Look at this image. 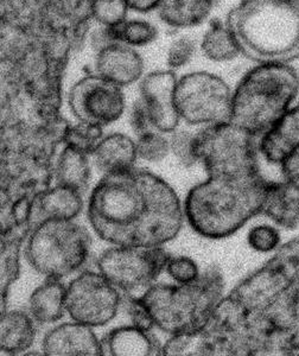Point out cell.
<instances>
[{"mask_svg": "<svg viewBox=\"0 0 299 356\" xmlns=\"http://www.w3.org/2000/svg\"><path fill=\"white\" fill-rule=\"evenodd\" d=\"M94 233L114 246H163L177 236L184 211L176 191L154 172L105 174L89 196Z\"/></svg>", "mask_w": 299, "mask_h": 356, "instance_id": "cell-1", "label": "cell"}, {"mask_svg": "<svg viewBox=\"0 0 299 356\" xmlns=\"http://www.w3.org/2000/svg\"><path fill=\"white\" fill-rule=\"evenodd\" d=\"M267 184L260 174L248 177L208 176L186 196V221L203 238H228L261 213Z\"/></svg>", "mask_w": 299, "mask_h": 356, "instance_id": "cell-2", "label": "cell"}, {"mask_svg": "<svg viewBox=\"0 0 299 356\" xmlns=\"http://www.w3.org/2000/svg\"><path fill=\"white\" fill-rule=\"evenodd\" d=\"M228 28L241 54L259 63L299 57V0H245L232 11Z\"/></svg>", "mask_w": 299, "mask_h": 356, "instance_id": "cell-3", "label": "cell"}, {"mask_svg": "<svg viewBox=\"0 0 299 356\" xmlns=\"http://www.w3.org/2000/svg\"><path fill=\"white\" fill-rule=\"evenodd\" d=\"M298 94L299 73L290 63H259L234 89L229 122L260 137L282 120Z\"/></svg>", "mask_w": 299, "mask_h": 356, "instance_id": "cell-4", "label": "cell"}, {"mask_svg": "<svg viewBox=\"0 0 299 356\" xmlns=\"http://www.w3.org/2000/svg\"><path fill=\"white\" fill-rule=\"evenodd\" d=\"M223 273L211 266L191 283L154 284L139 298L154 328L171 336L194 335L211 322L223 300Z\"/></svg>", "mask_w": 299, "mask_h": 356, "instance_id": "cell-5", "label": "cell"}, {"mask_svg": "<svg viewBox=\"0 0 299 356\" xmlns=\"http://www.w3.org/2000/svg\"><path fill=\"white\" fill-rule=\"evenodd\" d=\"M90 247L92 238L85 227L73 220H48L29 235L24 257L45 278L62 280L87 263Z\"/></svg>", "mask_w": 299, "mask_h": 356, "instance_id": "cell-6", "label": "cell"}, {"mask_svg": "<svg viewBox=\"0 0 299 356\" xmlns=\"http://www.w3.org/2000/svg\"><path fill=\"white\" fill-rule=\"evenodd\" d=\"M193 151L208 176L248 177L259 174L257 136L229 120L204 126L196 132Z\"/></svg>", "mask_w": 299, "mask_h": 356, "instance_id": "cell-7", "label": "cell"}, {"mask_svg": "<svg viewBox=\"0 0 299 356\" xmlns=\"http://www.w3.org/2000/svg\"><path fill=\"white\" fill-rule=\"evenodd\" d=\"M170 257L162 246H115L102 252L97 266L122 295L140 297L165 271Z\"/></svg>", "mask_w": 299, "mask_h": 356, "instance_id": "cell-8", "label": "cell"}, {"mask_svg": "<svg viewBox=\"0 0 299 356\" xmlns=\"http://www.w3.org/2000/svg\"><path fill=\"white\" fill-rule=\"evenodd\" d=\"M233 92L223 77L197 70L178 79L175 105L181 120L188 125L209 126L228 122Z\"/></svg>", "mask_w": 299, "mask_h": 356, "instance_id": "cell-9", "label": "cell"}, {"mask_svg": "<svg viewBox=\"0 0 299 356\" xmlns=\"http://www.w3.org/2000/svg\"><path fill=\"white\" fill-rule=\"evenodd\" d=\"M122 300L120 291L105 275L85 271L67 286L65 312L75 322L97 328L113 320Z\"/></svg>", "mask_w": 299, "mask_h": 356, "instance_id": "cell-10", "label": "cell"}, {"mask_svg": "<svg viewBox=\"0 0 299 356\" xmlns=\"http://www.w3.org/2000/svg\"><path fill=\"white\" fill-rule=\"evenodd\" d=\"M69 107L79 122L107 126L117 122L125 111L122 87L99 75H89L73 86L69 93Z\"/></svg>", "mask_w": 299, "mask_h": 356, "instance_id": "cell-11", "label": "cell"}, {"mask_svg": "<svg viewBox=\"0 0 299 356\" xmlns=\"http://www.w3.org/2000/svg\"><path fill=\"white\" fill-rule=\"evenodd\" d=\"M177 76L174 70H157L147 74L140 82V99L150 122L161 134H174L181 122L175 105Z\"/></svg>", "mask_w": 299, "mask_h": 356, "instance_id": "cell-12", "label": "cell"}, {"mask_svg": "<svg viewBox=\"0 0 299 356\" xmlns=\"http://www.w3.org/2000/svg\"><path fill=\"white\" fill-rule=\"evenodd\" d=\"M42 353L47 356L105 355L93 328L75 321L49 330L42 341Z\"/></svg>", "mask_w": 299, "mask_h": 356, "instance_id": "cell-13", "label": "cell"}, {"mask_svg": "<svg viewBox=\"0 0 299 356\" xmlns=\"http://www.w3.org/2000/svg\"><path fill=\"white\" fill-rule=\"evenodd\" d=\"M95 72L99 76L122 88L142 79L144 61L136 49L114 43L97 51Z\"/></svg>", "mask_w": 299, "mask_h": 356, "instance_id": "cell-14", "label": "cell"}, {"mask_svg": "<svg viewBox=\"0 0 299 356\" xmlns=\"http://www.w3.org/2000/svg\"><path fill=\"white\" fill-rule=\"evenodd\" d=\"M83 209V195L70 188L56 186L33 200L30 209V233L48 220H74Z\"/></svg>", "mask_w": 299, "mask_h": 356, "instance_id": "cell-15", "label": "cell"}, {"mask_svg": "<svg viewBox=\"0 0 299 356\" xmlns=\"http://www.w3.org/2000/svg\"><path fill=\"white\" fill-rule=\"evenodd\" d=\"M258 146L267 162L279 165L289 154L299 150V104L292 106L275 127L260 136Z\"/></svg>", "mask_w": 299, "mask_h": 356, "instance_id": "cell-16", "label": "cell"}, {"mask_svg": "<svg viewBox=\"0 0 299 356\" xmlns=\"http://www.w3.org/2000/svg\"><path fill=\"white\" fill-rule=\"evenodd\" d=\"M105 355H163V346L154 332L136 325L113 329L102 340Z\"/></svg>", "mask_w": 299, "mask_h": 356, "instance_id": "cell-17", "label": "cell"}, {"mask_svg": "<svg viewBox=\"0 0 299 356\" xmlns=\"http://www.w3.org/2000/svg\"><path fill=\"white\" fill-rule=\"evenodd\" d=\"M261 213L285 229L298 228L299 183L268 182Z\"/></svg>", "mask_w": 299, "mask_h": 356, "instance_id": "cell-18", "label": "cell"}, {"mask_svg": "<svg viewBox=\"0 0 299 356\" xmlns=\"http://www.w3.org/2000/svg\"><path fill=\"white\" fill-rule=\"evenodd\" d=\"M93 156L97 169L104 174L129 170L137 161V145L126 134H112L102 138Z\"/></svg>", "mask_w": 299, "mask_h": 356, "instance_id": "cell-19", "label": "cell"}, {"mask_svg": "<svg viewBox=\"0 0 299 356\" xmlns=\"http://www.w3.org/2000/svg\"><path fill=\"white\" fill-rule=\"evenodd\" d=\"M35 320L22 310H11L1 315L0 349L8 355L25 354L36 340Z\"/></svg>", "mask_w": 299, "mask_h": 356, "instance_id": "cell-20", "label": "cell"}, {"mask_svg": "<svg viewBox=\"0 0 299 356\" xmlns=\"http://www.w3.org/2000/svg\"><path fill=\"white\" fill-rule=\"evenodd\" d=\"M67 286L60 280L47 278L45 283L33 290L29 300V312L41 324L55 323L65 312Z\"/></svg>", "mask_w": 299, "mask_h": 356, "instance_id": "cell-21", "label": "cell"}, {"mask_svg": "<svg viewBox=\"0 0 299 356\" xmlns=\"http://www.w3.org/2000/svg\"><path fill=\"white\" fill-rule=\"evenodd\" d=\"M214 5L215 0H161L158 16L170 28H195L208 19Z\"/></svg>", "mask_w": 299, "mask_h": 356, "instance_id": "cell-22", "label": "cell"}, {"mask_svg": "<svg viewBox=\"0 0 299 356\" xmlns=\"http://www.w3.org/2000/svg\"><path fill=\"white\" fill-rule=\"evenodd\" d=\"M88 156L65 146L57 158L54 170V181L56 186L70 188L80 194L88 191L92 178Z\"/></svg>", "mask_w": 299, "mask_h": 356, "instance_id": "cell-23", "label": "cell"}, {"mask_svg": "<svg viewBox=\"0 0 299 356\" xmlns=\"http://www.w3.org/2000/svg\"><path fill=\"white\" fill-rule=\"evenodd\" d=\"M201 50L204 57L213 62L233 61L241 54L234 33L220 21L213 22L203 35Z\"/></svg>", "mask_w": 299, "mask_h": 356, "instance_id": "cell-24", "label": "cell"}, {"mask_svg": "<svg viewBox=\"0 0 299 356\" xmlns=\"http://www.w3.org/2000/svg\"><path fill=\"white\" fill-rule=\"evenodd\" d=\"M111 29L117 43L132 48L150 44L158 38L157 28L145 19H126Z\"/></svg>", "mask_w": 299, "mask_h": 356, "instance_id": "cell-25", "label": "cell"}, {"mask_svg": "<svg viewBox=\"0 0 299 356\" xmlns=\"http://www.w3.org/2000/svg\"><path fill=\"white\" fill-rule=\"evenodd\" d=\"M102 138V126L79 122L75 125H69L63 144L86 156H93Z\"/></svg>", "mask_w": 299, "mask_h": 356, "instance_id": "cell-26", "label": "cell"}, {"mask_svg": "<svg viewBox=\"0 0 299 356\" xmlns=\"http://www.w3.org/2000/svg\"><path fill=\"white\" fill-rule=\"evenodd\" d=\"M136 145L138 158L150 163L162 162L171 150L170 142L158 131H151L139 136Z\"/></svg>", "mask_w": 299, "mask_h": 356, "instance_id": "cell-27", "label": "cell"}, {"mask_svg": "<svg viewBox=\"0 0 299 356\" xmlns=\"http://www.w3.org/2000/svg\"><path fill=\"white\" fill-rule=\"evenodd\" d=\"M129 6L125 0H94L92 15L102 26H115L127 19Z\"/></svg>", "mask_w": 299, "mask_h": 356, "instance_id": "cell-28", "label": "cell"}, {"mask_svg": "<svg viewBox=\"0 0 299 356\" xmlns=\"http://www.w3.org/2000/svg\"><path fill=\"white\" fill-rule=\"evenodd\" d=\"M196 54V41L191 37H179L175 40L166 53V65L171 70L186 67Z\"/></svg>", "mask_w": 299, "mask_h": 356, "instance_id": "cell-29", "label": "cell"}, {"mask_svg": "<svg viewBox=\"0 0 299 356\" xmlns=\"http://www.w3.org/2000/svg\"><path fill=\"white\" fill-rule=\"evenodd\" d=\"M165 272L178 284L191 283L201 275L197 264L188 257H170Z\"/></svg>", "mask_w": 299, "mask_h": 356, "instance_id": "cell-30", "label": "cell"}, {"mask_svg": "<svg viewBox=\"0 0 299 356\" xmlns=\"http://www.w3.org/2000/svg\"><path fill=\"white\" fill-rule=\"evenodd\" d=\"M247 240H248V245L255 251L267 253L278 247L280 243V234L275 227L263 225V226L252 228L248 233Z\"/></svg>", "mask_w": 299, "mask_h": 356, "instance_id": "cell-31", "label": "cell"}, {"mask_svg": "<svg viewBox=\"0 0 299 356\" xmlns=\"http://www.w3.org/2000/svg\"><path fill=\"white\" fill-rule=\"evenodd\" d=\"M194 137L193 132H176L171 137L170 149L179 163L186 168H191L197 163L193 151Z\"/></svg>", "mask_w": 299, "mask_h": 356, "instance_id": "cell-32", "label": "cell"}, {"mask_svg": "<svg viewBox=\"0 0 299 356\" xmlns=\"http://www.w3.org/2000/svg\"><path fill=\"white\" fill-rule=\"evenodd\" d=\"M122 302L125 305L126 312L129 315L131 323L138 328L152 332V329L154 328V321L151 318L147 309L145 308L140 298L132 297V296H124Z\"/></svg>", "mask_w": 299, "mask_h": 356, "instance_id": "cell-33", "label": "cell"}, {"mask_svg": "<svg viewBox=\"0 0 299 356\" xmlns=\"http://www.w3.org/2000/svg\"><path fill=\"white\" fill-rule=\"evenodd\" d=\"M129 122L134 129V134H137V137L151 132V131H156L150 122L149 114H147L145 106L143 104L142 99L137 100L132 106V110L129 114Z\"/></svg>", "mask_w": 299, "mask_h": 356, "instance_id": "cell-34", "label": "cell"}, {"mask_svg": "<svg viewBox=\"0 0 299 356\" xmlns=\"http://www.w3.org/2000/svg\"><path fill=\"white\" fill-rule=\"evenodd\" d=\"M282 172L285 181L299 182V150L289 154L283 162L280 163Z\"/></svg>", "mask_w": 299, "mask_h": 356, "instance_id": "cell-35", "label": "cell"}, {"mask_svg": "<svg viewBox=\"0 0 299 356\" xmlns=\"http://www.w3.org/2000/svg\"><path fill=\"white\" fill-rule=\"evenodd\" d=\"M129 10L136 13H147L157 10L161 4V0H125Z\"/></svg>", "mask_w": 299, "mask_h": 356, "instance_id": "cell-36", "label": "cell"}]
</instances>
